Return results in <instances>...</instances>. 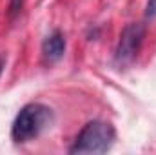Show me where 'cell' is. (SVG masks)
I'll list each match as a JSON object with an SVG mask.
<instances>
[{
	"mask_svg": "<svg viewBox=\"0 0 156 155\" xmlns=\"http://www.w3.org/2000/svg\"><path fill=\"white\" fill-rule=\"evenodd\" d=\"M115 128L105 120H91L76 135L71 153H105L115 144Z\"/></svg>",
	"mask_w": 156,
	"mask_h": 155,
	"instance_id": "6da1fadb",
	"label": "cell"
},
{
	"mask_svg": "<svg viewBox=\"0 0 156 155\" xmlns=\"http://www.w3.org/2000/svg\"><path fill=\"white\" fill-rule=\"evenodd\" d=\"M53 120V112L42 104H27L15 117L11 126V137L15 142H27L40 135Z\"/></svg>",
	"mask_w": 156,
	"mask_h": 155,
	"instance_id": "7a4b0ae2",
	"label": "cell"
},
{
	"mask_svg": "<svg viewBox=\"0 0 156 155\" xmlns=\"http://www.w3.org/2000/svg\"><path fill=\"white\" fill-rule=\"evenodd\" d=\"M144 39H145V24L133 22V24L125 26L123 31L120 33V40H118L116 51H115V60L120 66L131 64L138 57V51L144 44Z\"/></svg>",
	"mask_w": 156,
	"mask_h": 155,
	"instance_id": "3957f363",
	"label": "cell"
},
{
	"mask_svg": "<svg viewBox=\"0 0 156 155\" xmlns=\"http://www.w3.org/2000/svg\"><path fill=\"white\" fill-rule=\"evenodd\" d=\"M66 53V39L60 31H53L42 42V55L47 62H56Z\"/></svg>",
	"mask_w": 156,
	"mask_h": 155,
	"instance_id": "277c9868",
	"label": "cell"
},
{
	"mask_svg": "<svg viewBox=\"0 0 156 155\" xmlns=\"http://www.w3.org/2000/svg\"><path fill=\"white\" fill-rule=\"evenodd\" d=\"M145 18H156V0H147L145 6Z\"/></svg>",
	"mask_w": 156,
	"mask_h": 155,
	"instance_id": "5b68a950",
	"label": "cell"
},
{
	"mask_svg": "<svg viewBox=\"0 0 156 155\" xmlns=\"http://www.w3.org/2000/svg\"><path fill=\"white\" fill-rule=\"evenodd\" d=\"M22 6H24V0H11V2H9V15H11V17L18 15L20 9H22Z\"/></svg>",
	"mask_w": 156,
	"mask_h": 155,
	"instance_id": "8992f818",
	"label": "cell"
},
{
	"mask_svg": "<svg viewBox=\"0 0 156 155\" xmlns=\"http://www.w3.org/2000/svg\"><path fill=\"white\" fill-rule=\"evenodd\" d=\"M4 64H5V60H4V57H0V75L4 71Z\"/></svg>",
	"mask_w": 156,
	"mask_h": 155,
	"instance_id": "52a82bcc",
	"label": "cell"
}]
</instances>
